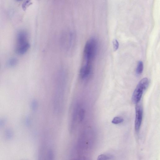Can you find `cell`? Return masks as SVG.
Returning <instances> with one entry per match:
<instances>
[{"instance_id":"obj_1","label":"cell","mask_w":160,"mask_h":160,"mask_svg":"<svg viewBox=\"0 0 160 160\" xmlns=\"http://www.w3.org/2000/svg\"><path fill=\"white\" fill-rule=\"evenodd\" d=\"M97 43L96 39L91 38L87 42L83 54V62L82 65L92 66L96 55Z\"/></svg>"},{"instance_id":"obj_2","label":"cell","mask_w":160,"mask_h":160,"mask_svg":"<svg viewBox=\"0 0 160 160\" xmlns=\"http://www.w3.org/2000/svg\"><path fill=\"white\" fill-rule=\"evenodd\" d=\"M16 40V53L19 55L25 54L30 47L27 33L23 30L19 31L17 36Z\"/></svg>"},{"instance_id":"obj_3","label":"cell","mask_w":160,"mask_h":160,"mask_svg":"<svg viewBox=\"0 0 160 160\" xmlns=\"http://www.w3.org/2000/svg\"><path fill=\"white\" fill-rule=\"evenodd\" d=\"M149 85V80L147 78H144L138 84L133 93L132 100L133 102L137 104L140 102L144 92Z\"/></svg>"},{"instance_id":"obj_4","label":"cell","mask_w":160,"mask_h":160,"mask_svg":"<svg viewBox=\"0 0 160 160\" xmlns=\"http://www.w3.org/2000/svg\"><path fill=\"white\" fill-rule=\"evenodd\" d=\"M136 115L135 121V129L136 132H138L141 127L143 114V110L142 105L140 102L136 104L135 108Z\"/></svg>"},{"instance_id":"obj_5","label":"cell","mask_w":160,"mask_h":160,"mask_svg":"<svg viewBox=\"0 0 160 160\" xmlns=\"http://www.w3.org/2000/svg\"><path fill=\"white\" fill-rule=\"evenodd\" d=\"M144 69V65L142 62L139 61L137 64V69L136 73L138 75L141 74L143 71Z\"/></svg>"},{"instance_id":"obj_6","label":"cell","mask_w":160,"mask_h":160,"mask_svg":"<svg viewBox=\"0 0 160 160\" xmlns=\"http://www.w3.org/2000/svg\"><path fill=\"white\" fill-rule=\"evenodd\" d=\"M18 60L16 58H13L10 59L8 63V65L11 67L15 66L17 64Z\"/></svg>"},{"instance_id":"obj_7","label":"cell","mask_w":160,"mask_h":160,"mask_svg":"<svg viewBox=\"0 0 160 160\" xmlns=\"http://www.w3.org/2000/svg\"><path fill=\"white\" fill-rule=\"evenodd\" d=\"M124 119L120 117H116L114 118L112 121V123L114 124H118L124 122Z\"/></svg>"},{"instance_id":"obj_8","label":"cell","mask_w":160,"mask_h":160,"mask_svg":"<svg viewBox=\"0 0 160 160\" xmlns=\"http://www.w3.org/2000/svg\"><path fill=\"white\" fill-rule=\"evenodd\" d=\"M111 157L107 154H101L98 157L97 160H110Z\"/></svg>"},{"instance_id":"obj_9","label":"cell","mask_w":160,"mask_h":160,"mask_svg":"<svg viewBox=\"0 0 160 160\" xmlns=\"http://www.w3.org/2000/svg\"><path fill=\"white\" fill-rule=\"evenodd\" d=\"M114 50V51H117L119 48V44L118 41L115 39L113 41Z\"/></svg>"},{"instance_id":"obj_10","label":"cell","mask_w":160,"mask_h":160,"mask_svg":"<svg viewBox=\"0 0 160 160\" xmlns=\"http://www.w3.org/2000/svg\"><path fill=\"white\" fill-rule=\"evenodd\" d=\"M6 136L8 139H11L13 136L12 132L10 129H7L6 130L5 132Z\"/></svg>"},{"instance_id":"obj_11","label":"cell","mask_w":160,"mask_h":160,"mask_svg":"<svg viewBox=\"0 0 160 160\" xmlns=\"http://www.w3.org/2000/svg\"><path fill=\"white\" fill-rule=\"evenodd\" d=\"M6 121L4 119H0V127H3L6 124Z\"/></svg>"},{"instance_id":"obj_12","label":"cell","mask_w":160,"mask_h":160,"mask_svg":"<svg viewBox=\"0 0 160 160\" xmlns=\"http://www.w3.org/2000/svg\"><path fill=\"white\" fill-rule=\"evenodd\" d=\"M31 106L32 109L33 110L35 109L36 107V103L35 101H34L32 102L31 104Z\"/></svg>"}]
</instances>
